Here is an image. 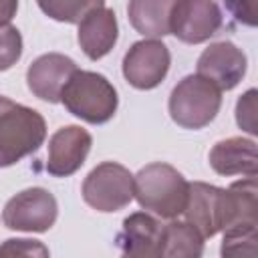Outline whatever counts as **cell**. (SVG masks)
Here are the masks:
<instances>
[{
  "mask_svg": "<svg viewBox=\"0 0 258 258\" xmlns=\"http://www.w3.org/2000/svg\"><path fill=\"white\" fill-rule=\"evenodd\" d=\"M210 165L220 175H256L258 155L254 139L228 137L218 141L210 151Z\"/></svg>",
  "mask_w": 258,
  "mask_h": 258,
  "instance_id": "cell-15",
  "label": "cell"
},
{
  "mask_svg": "<svg viewBox=\"0 0 258 258\" xmlns=\"http://www.w3.org/2000/svg\"><path fill=\"white\" fill-rule=\"evenodd\" d=\"M58 204L44 187H28L10 198L2 210V222L16 232H46L54 226Z\"/></svg>",
  "mask_w": 258,
  "mask_h": 258,
  "instance_id": "cell-6",
  "label": "cell"
},
{
  "mask_svg": "<svg viewBox=\"0 0 258 258\" xmlns=\"http://www.w3.org/2000/svg\"><path fill=\"white\" fill-rule=\"evenodd\" d=\"M77 62L60 52H46L34 58L26 71V85L34 97L46 103H58L60 93L73 73L77 71Z\"/></svg>",
  "mask_w": 258,
  "mask_h": 258,
  "instance_id": "cell-12",
  "label": "cell"
},
{
  "mask_svg": "<svg viewBox=\"0 0 258 258\" xmlns=\"http://www.w3.org/2000/svg\"><path fill=\"white\" fill-rule=\"evenodd\" d=\"M175 2L177 0H129V22L145 38H161L169 34V20Z\"/></svg>",
  "mask_w": 258,
  "mask_h": 258,
  "instance_id": "cell-17",
  "label": "cell"
},
{
  "mask_svg": "<svg viewBox=\"0 0 258 258\" xmlns=\"http://www.w3.org/2000/svg\"><path fill=\"white\" fill-rule=\"evenodd\" d=\"M22 56V34L10 22L0 24V71H8Z\"/></svg>",
  "mask_w": 258,
  "mask_h": 258,
  "instance_id": "cell-21",
  "label": "cell"
},
{
  "mask_svg": "<svg viewBox=\"0 0 258 258\" xmlns=\"http://www.w3.org/2000/svg\"><path fill=\"white\" fill-rule=\"evenodd\" d=\"M258 226H234L224 230L222 256H256Z\"/></svg>",
  "mask_w": 258,
  "mask_h": 258,
  "instance_id": "cell-20",
  "label": "cell"
},
{
  "mask_svg": "<svg viewBox=\"0 0 258 258\" xmlns=\"http://www.w3.org/2000/svg\"><path fill=\"white\" fill-rule=\"evenodd\" d=\"M236 123L242 131L250 133L252 137L258 135L256 125V89H248L244 95H240L236 103Z\"/></svg>",
  "mask_w": 258,
  "mask_h": 258,
  "instance_id": "cell-22",
  "label": "cell"
},
{
  "mask_svg": "<svg viewBox=\"0 0 258 258\" xmlns=\"http://www.w3.org/2000/svg\"><path fill=\"white\" fill-rule=\"evenodd\" d=\"M169 64V48L157 38H143L139 42H133L131 48L125 52L123 77L131 87L139 91H149L167 77Z\"/></svg>",
  "mask_w": 258,
  "mask_h": 258,
  "instance_id": "cell-8",
  "label": "cell"
},
{
  "mask_svg": "<svg viewBox=\"0 0 258 258\" xmlns=\"http://www.w3.org/2000/svg\"><path fill=\"white\" fill-rule=\"evenodd\" d=\"M183 216L204 238H214L226 224V189L191 181Z\"/></svg>",
  "mask_w": 258,
  "mask_h": 258,
  "instance_id": "cell-10",
  "label": "cell"
},
{
  "mask_svg": "<svg viewBox=\"0 0 258 258\" xmlns=\"http://www.w3.org/2000/svg\"><path fill=\"white\" fill-rule=\"evenodd\" d=\"M189 181L169 163H149L133 175V198L157 218L173 220L183 214Z\"/></svg>",
  "mask_w": 258,
  "mask_h": 258,
  "instance_id": "cell-1",
  "label": "cell"
},
{
  "mask_svg": "<svg viewBox=\"0 0 258 258\" xmlns=\"http://www.w3.org/2000/svg\"><path fill=\"white\" fill-rule=\"evenodd\" d=\"M224 14L216 0H177L171 10L169 34L185 44L210 40L222 26Z\"/></svg>",
  "mask_w": 258,
  "mask_h": 258,
  "instance_id": "cell-7",
  "label": "cell"
},
{
  "mask_svg": "<svg viewBox=\"0 0 258 258\" xmlns=\"http://www.w3.org/2000/svg\"><path fill=\"white\" fill-rule=\"evenodd\" d=\"M119 36V26H117V16L111 8H95L91 10L81 22L77 30V40L83 52L91 60H99L105 54L111 52Z\"/></svg>",
  "mask_w": 258,
  "mask_h": 258,
  "instance_id": "cell-14",
  "label": "cell"
},
{
  "mask_svg": "<svg viewBox=\"0 0 258 258\" xmlns=\"http://www.w3.org/2000/svg\"><path fill=\"white\" fill-rule=\"evenodd\" d=\"M117 246L125 256L157 258L163 250V224L149 212H135L123 220Z\"/></svg>",
  "mask_w": 258,
  "mask_h": 258,
  "instance_id": "cell-13",
  "label": "cell"
},
{
  "mask_svg": "<svg viewBox=\"0 0 258 258\" xmlns=\"http://www.w3.org/2000/svg\"><path fill=\"white\" fill-rule=\"evenodd\" d=\"M258 0H224L228 12L234 16L236 22L244 24V26H256L258 22Z\"/></svg>",
  "mask_w": 258,
  "mask_h": 258,
  "instance_id": "cell-24",
  "label": "cell"
},
{
  "mask_svg": "<svg viewBox=\"0 0 258 258\" xmlns=\"http://www.w3.org/2000/svg\"><path fill=\"white\" fill-rule=\"evenodd\" d=\"M46 139L44 117L26 105L0 95V167L18 163L38 151Z\"/></svg>",
  "mask_w": 258,
  "mask_h": 258,
  "instance_id": "cell-2",
  "label": "cell"
},
{
  "mask_svg": "<svg viewBox=\"0 0 258 258\" xmlns=\"http://www.w3.org/2000/svg\"><path fill=\"white\" fill-rule=\"evenodd\" d=\"M169 117L183 129H202L210 125L220 107L222 91L202 75L183 77L169 95Z\"/></svg>",
  "mask_w": 258,
  "mask_h": 258,
  "instance_id": "cell-4",
  "label": "cell"
},
{
  "mask_svg": "<svg viewBox=\"0 0 258 258\" xmlns=\"http://www.w3.org/2000/svg\"><path fill=\"white\" fill-rule=\"evenodd\" d=\"M60 103L71 115L91 125H103L113 119L119 97L107 77L77 69L60 93Z\"/></svg>",
  "mask_w": 258,
  "mask_h": 258,
  "instance_id": "cell-3",
  "label": "cell"
},
{
  "mask_svg": "<svg viewBox=\"0 0 258 258\" xmlns=\"http://www.w3.org/2000/svg\"><path fill=\"white\" fill-rule=\"evenodd\" d=\"M204 236L189 224L171 220L163 226V250L161 256L169 258H200L204 254Z\"/></svg>",
  "mask_w": 258,
  "mask_h": 258,
  "instance_id": "cell-18",
  "label": "cell"
},
{
  "mask_svg": "<svg viewBox=\"0 0 258 258\" xmlns=\"http://www.w3.org/2000/svg\"><path fill=\"white\" fill-rule=\"evenodd\" d=\"M246 69V54L230 40L210 44L198 58V75L210 79L220 91L234 89L244 79Z\"/></svg>",
  "mask_w": 258,
  "mask_h": 258,
  "instance_id": "cell-11",
  "label": "cell"
},
{
  "mask_svg": "<svg viewBox=\"0 0 258 258\" xmlns=\"http://www.w3.org/2000/svg\"><path fill=\"white\" fill-rule=\"evenodd\" d=\"M83 200L97 212H117L133 200V173L115 161H103L83 181Z\"/></svg>",
  "mask_w": 258,
  "mask_h": 258,
  "instance_id": "cell-5",
  "label": "cell"
},
{
  "mask_svg": "<svg viewBox=\"0 0 258 258\" xmlns=\"http://www.w3.org/2000/svg\"><path fill=\"white\" fill-rule=\"evenodd\" d=\"M93 137L81 125H64L48 139L46 171L54 177H69L79 171L91 151Z\"/></svg>",
  "mask_w": 258,
  "mask_h": 258,
  "instance_id": "cell-9",
  "label": "cell"
},
{
  "mask_svg": "<svg viewBox=\"0 0 258 258\" xmlns=\"http://www.w3.org/2000/svg\"><path fill=\"white\" fill-rule=\"evenodd\" d=\"M0 256H48V248L40 240L10 238L0 246Z\"/></svg>",
  "mask_w": 258,
  "mask_h": 258,
  "instance_id": "cell-23",
  "label": "cell"
},
{
  "mask_svg": "<svg viewBox=\"0 0 258 258\" xmlns=\"http://www.w3.org/2000/svg\"><path fill=\"white\" fill-rule=\"evenodd\" d=\"M234 226H258V185L256 175H246L226 189V224L224 230ZM222 230V232H224Z\"/></svg>",
  "mask_w": 258,
  "mask_h": 258,
  "instance_id": "cell-16",
  "label": "cell"
},
{
  "mask_svg": "<svg viewBox=\"0 0 258 258\" xmlns=\"http://www.w3.org/2000/svg\"><path fill=\"white\" fill-rule=\"evenodd\" d=\"M18 0H0V24L10 22L16 16Z\"/></svg>",
  "mask_w": 258,
  "mask_h": 258,
  "instance_id": "cell-25",
  "label": "cell"
},
{
  "mask_svg": "<svg viewBox=\"0 0 258 258\" xmlns=\"http://www.w3.org/2000/svg\"><path fill=\"white\" fill-rule=\"evenodd\" d=\"M36 4L56 22L79 24L91 10L105 6V0H36Z\"/></svg>",
  "mask_w": 258,
  "mask_h": 258,
  "instance_id": "cell-19",
  "label": "cell"
}]
</instances>
